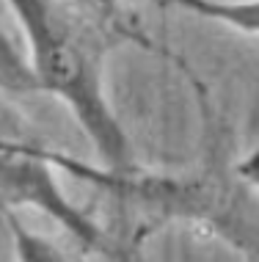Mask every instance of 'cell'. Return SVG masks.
Instances as JSON below:
<instances>
[{
    "label": "cell",
    "instance_id": "cell-5",
    "mask_svg": "<svg viewBox=\"0 0 259 262\" xmlns=\"http://www.w3.org/2000/svg\"><path fill=\"white\" fill-rule=\"evenodd\" d=\"M0 91L14 97L41 91V83L31 67V58L14 45L3 23H0Z\"/></svg>",
    "mask_w": 259,
    "mask_h": 262
},
{
    "label": "cell",
    "instance_id": "cell-6",
    "mask_svg": "<svg viewBox=\"0 0 259 262\" xmlns=\"http://www.w3.org/2000/svg\"><path fill=\"white\" fill-rule=\"evenodd\" d=\"M6 226H9L17 262H72L64 249H58L50 237L28 229L14 212H6Z\"/></svg>",
    "mask_w": 259,
    "mask_h": 262
},
{
    "label": "cell",
    "instance_id": "cell-3",
    "mask_svg": "<svg viewBox=\"0 0 259 262\" xmlns=\"http://www.w3.org/2000/svg\"><path fill=\"white\" fill-rule=\"evenodd\" d=\"M0 204L41 210L86 249H97L102 240L94 218L61 190L50 152L41 149L25 130L0 133Z\"/></svg>",
    "mask_w": 259,
    "mask_h": 262
},
{
    "label": "cell",
    "instance_id": "cell-8",
    "mask_svg": "<svg viewBox=\"0 0 259 262\" xmlns=\"http://www.w3.org/2000/svg\"><path fill=\"white\" fill-rule=\"evenodd\" d=\"M91 6H94L97 11H102L105 17H113V14L119 11V3H122V0H88Z\"/></svg>",
    "mask_w": 259,
    "mask_h": 262
},
{
    "label": "cell",
    "instance_id": "cell-4",
    "mask_svg": "<svg viewBox=\"0 0 259 262\" xmlns=\"http://www.w3.org/2000/svg\"><path fill=\"white\" fill-rule=\"evenodd\" d=\"M160 3L193 11L204 19H215L240 33L259 36V0H160Z\"/></svg>",
    "mask_w": 259,
    "mask_h": 262
},
{
    "label": "cell",
    "instance_id": "cell-1",
    "mask_svg": "<svg viewBox=\"0 0 259 262\" xmlns=\"http://www.w3.org/2000/svg\"><path fill=\"white\" fill-rule=\"evenodd\" d=\"M17 14L28 58L41 91L66 102L100 163L110 174L135 171L130 141L105 94V55L113 45L138 39L102 11H83L64 0H6Z\"/></svg>",
    "mask_w": 259,
    "mask_h": 262
},
{
    "label": "cell",
    "instance_id": "cell-7",
    "mask_svg": "<svg viewBox=\"0 0 259 262\" xmlns=\"http://www.w3.org/2000/svg\"><path fill=\"white\" fill-rule=\"evenodd\" d=\"M237 174H240L251 188H256V190H259V149H256V152H251L246 160L237 163Z\"/></svg>",
    "mask_w": 259,
    "mask_h": 262
},
{
    "label": "cell",
    "instance_id": "cell-2",
    "mask_svg": "<svg viewBox=\"0 0 259 262\" xmlns=\"http://www.w3.org/2000/svg\"><path fill=\"white\" fill-rule=\"evenodd\" d=\"M53 160L80 177H91L108 188H116L130 202L166 210L169 218L204 221L234 249L259 262V190L237 174V166L234 174L209 166L199 177H135V171L102 174L88 166H78L64 155H53Z\"/></svg>",
    "mask_w": 259,
    "mask_h": 262
}]
</instances>
